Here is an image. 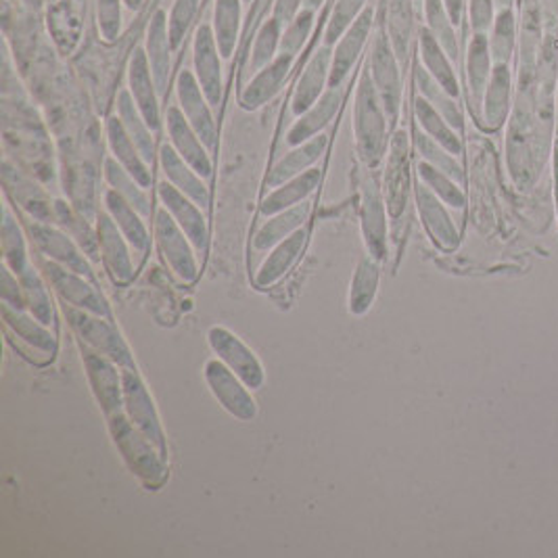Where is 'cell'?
I'll list each match as a JSON object with an SVG mask.
<instances>
[{
	"label": "cell",
	"instance_id": "2e32d148",
	"mask_svg": "<svg viewBox=\"0 0 558 558\" xmlns=\"http://www.w3.org/2000/svg\"><path fill=\"white\" fill-rule=\"evenodd\" d=\"M177 99L184 118L189 119L199 139L211 151L216 147V119L211 116V105L207 101L206 92L199 87L191 69H182L178 74Z\"/></svg>",
	"mask_w": 558,
	"mask_h": 558
},
{
	"label": "cell",
	"instance_id": "1f68e13d",
	"mask_svg": "<svg viewBox=\"0 0 558 558\" xmlns=\"http://www.w3.org/2000/svg\"><path fill=\"white\" fill-rule=\"evenodd\" d=\"M105 207H107V213L118 224L121 235L126 236V241L130 243V247L137 254L145 256L151 247V235H148L147 224H145V216L137 207L130 206L114 189H107V193H105Z\"/></svg>",
	"mask_w": 558,
	"mask_h": 558
},
{
	"label": "cell",
	"instance_id": "7c38bea8",
	"mask_svg": "<svg viewBox=\"0 0 558 558\" xmlns=\"http://www.w3.org/2000/svg\"><path fill=\"white\" fill-rule=\"evenodd\" d=\"M44 276L51 283V287L55 289V294L60 295L61 301L87 310L92 314H99L103 319H112V310L105 301V297L96 291V287L87 281V276L67 270L63 265L55 264V262H44L42 264Z\"/></svg>",
	"mask_w": 558,
	"mask_h": 558
},
{
	"label": "cell",
	"instance_id": "603a6c76",
	"mask_svg": "<svg viewBox=\"0 0 558 558\" xmlns=\"http://www.w3.org/2000/svg\"><path fill=\"white\" fill-rule=\"evenodd\" d=\"M295 57L287 53H278V57L260 69L245 87L241 90V107L247 112H256L270 103L289 78L294 69Z\"/></svg>",
	"mask_w": 558,
	"mask_h": 558
},
{
	"label": "cell",
	"instance_id": "6125c7cd",
	"mask_svg": "<svg viewBox=\"0 0 558 558\" xmlns=\"http://www.w3.org/2000/svg\"><path fill=\"white\" fill-rule=\"evenodd\" d=\"M124 4L130 9V11H141L145 0H124Z\"/></svg>",
	"mask_w": 558,
	"mask_h": 558
},
{
	"label": "cell",
	"instance_id": "3957f363",
	"mask_svg": "<svg viewBox=\"0 0 558 558\" xmlns=\"http://www.w3.org/2000/svg\"><path fill=\"white\" fill-rule=\"evenodd\" d=\"M61 308H63V316L67 319L72 330L78 335V339L87 348L107 355L109 360H114L118 364L119 368H137L134 355L130 352L121 333L112 324V319H103L99 314L74 308L65 301L61 303Z\"/></svg>",
	"mask_w": 558,
	"mask_h": 558
},
{
	"label": "cell",
	"instance_id": "4fadbf2b",
	"mask_svg": "<svg viewBox=\"0 0 558 558\" xmlns=\"http://www.w3.org/2000/svg\"><path fill=\"white\" fill-rule=\"evenodd\" d=\"M222 60L224 57L220 55L211 26L202 24L195 31V40H193V65H195L193 74H195L199 87L206 92L211 107H218L222 103V94H224Z\"/></svg>",
	"mask_w": 558,
	"mask_h": 558
},
{
	"label": "cell",
	"instance_id": "ee69618b",
	"mask_svg": "<svg viewBox=\"0 0 558 558\" xmlns=\"http://www.w3.org/2000/svg\"><path fill=\"white\" fill-rule=\"evenodd\" d=\"M55 222L60 224L67 235L72 236L80 249L89 256L90 260H96L101 249H99V238H96V229H92L89 222L65 202H55Z\"/></svg>",
	"mask_w": 558,
	"mask_h": 558
},
{
	"label": "cell",
	"instance_id": "4dcf8cb0",
	"mask_svg": "<svg viewBox=\"0 0 558 558\" xmlns=\"http://www.w3.org/2000/svg\"><path fill=\"white\" fill-rule=\"evenodd\" d=\"M2 321H4L7 330H11L15 337H20L24 343H28V348L31 350L47 353L51 358L57 353L55 335L49 330L47 324L34 319L28 310H20V308H13L2 301Z\"/></svg>",
	"mask_w": 558,
	"mask_h": 558
},
{
	"label": "cell",
	"instance_id": "e7e4bbea",
	"mask_svg": "<svg viewBox=\"0 0 558 558\" xmlns=\"http://www.w3.org/2000/svg\"><path fill=\"white\" fill-rule=\"evenodd\" d=\"M512 2H515V0H496V4H498L499 9H510Z\"/></svg>",
	"mask_w": 558,
	"mask_h": 558
},
{
	"label": "cell",
	"instance_id": "91938a15",
	"mask_svg": "<svg viewBox=\"0 0 558 558\" xmlns=\"http://www.w3.org/2000/svg\"><path fill=\"white\" fill-rule=\"evenodd\" d=\"M301 9H303V0H274L272 17L285 28L299 15Z\"/></svg>",
	"mask_w": 558,
	"mask_h": 558
},
{
	"label": "cell",
	"instance_id": "f546056e",
	"mask_svg": "<svg viewBox=\"0 0 558 558\" xmlns=\"http://www.w3.org/2000/svg\"><path fill=\"white\" fill-rule=\"evenodd\" d=\"M306 243H308V231L299 229L294 235L287 236L285 241H281L276 247H272L268 258L264 260V264L260 265V270H258V274L254 278L256 287L268 289L274 283H278L294 268L295 262L299 260V256L306 249Z\"/></svg>",
	"mask_w": 558,
	"mask_h": 558
},
{
	"label": "cell",
	"instance_id": "e0dca14e",
	"mask_svg": "<svg viewBox=\"0 0 558 558\" xmlns=\"http://www.w3.org/2000/svg\"><path fill=\"white\" fill-rule=\"evenodd\" d=\"M373 20H375L373 7L364 9V13L353 22L346 34L337 40V44L333 47V65H330L328 89H341V85L350 76L353 65L358 63L366 42H368V36L373 30Z\"/></svg>",
	"mask_w": 558,
	"mask_h": 558
},
{
	"label": "cell",
	"instance_id": "83f0119b",
	"mask_svg": "<svg viewBox=\"0 0 558 558\" xmlns=\"http://www.w3.org/2000/svg\"><path fill=\"white\" fill-rule=\"evenodd\" d=\"M326 147H328V137L319 134V137H314V139H310V141H306V143L291 148L285 157H281L272 166V170L268 172V178H265V186L276 189L283 182H287L291 178L312 170L321 161Z\"/></svg>",
	"mask_w": 558,
	"mask_h": 558
},
{
	"label": "cell",
	"instance_id": "60d3db41",
	"mask_svg": "<svg viewBox=\"0 0 558 558\" xmlns=\"http://www.w3.org/2000/svg\"><path fill=\"white\" fill-rule=\"evenodd\" d=\"M4 184L15 195L17 204L26 207L31 220L55 222V207H51L47 195L36 184H31L28 178L22 177L17 170H13L9 164H4Z\"/></svg>",
	"mask_w": 558,
	"mask_h": 558
},
{
	"label": "cell",
	"instance_id": "d6986e66",
	"mask_svg": "<svg viewBox=\"0 0 558 558\" xmlns=\"http://www.w3.org/2000/svg\"><path fill=\"white\" fill-rule=\"evenodd\" d=\"M157 197L161 206L166 207L178 226L191 238L195 249L199 254H206L209 245V231H207L206 216L202 213V207L197 206L191 197L180 193L172 182H161L157 186Z\"/></svg>",
	"mask_w": 558,
	"mask_h": 558
},
{
	"label": "cell",
	"instance_id": "484cf974",
	"mask_svg": "<svg viewBox=\"0 0 558 558\" xmlns=\"http://www.w3.org/2000/svg\"><path fill=\"white\" fill-rule=\"evenodd\" d=\"M494 57L490 51V36L488 34H472L467 51V82H469L470 112L479 118L483 94L490 85Z\"/></svg>",
	"mask_w": 558,
	"mask_h": 558
},
{
	"label": "cell",
	"instance_id": "be15d7a7",
	"mask_svg": "<svg viewBox=\"0 0 558 558\" xmlns=\"http://www.w3.org/2000/svg\"><path fill=\"white\" fill-rule=\"evenodd\" d=\"M324 0H303V7L306 9H312V11H316V9H321L323 7Z\"/></svg>",
	"mask_w": 558,
	"mask_h": 558
},
{
	"label": "cell",
	"instance_id": "9f6ffc18",
	"mask_svg": "<svg viewBox=\"0 0 558 558\" xmlns=\"http://www.w3.org/2000/svg\"><path fill=\"white\" fill-rule=\"evenodd\" d=\"M124 0H96V24L105 42H116L121 34Z\"/></svg>",
	"mask_w": 558,
	"mask_h": 558
},
{
	"label": "cell",
	"instance_id": "11a10c76",
	"mask_svg": "<svg viewBox=\"0 0 558 558\" xmlns=\"http://www.w3.org/2000/svg\"><path fill=\"white\" fill-rule=\"evenodd\" d=\"M197 2L199 0H174V4H172V11L168 15V30H170V40H172L174 51L182 47L184 36L195 20Z\"/></svg>",
	"mask_w": 558,
	"mask_h": 558
},
{
	"label": "cell",
	"instance_id": "f1b7e54d",
	"mask_svg": "<svg viewBox=\"0 0 558 558\" xmlns=\"http://www.w3.org/2000/svg\"><path fill=\"white\" fill-rule=\"evenodd\" d=\"M105 134H107V145H109L114 159L118 161L119 166H124L132 177L137 178L143 189H148L151 182H153L151 166L143 159L141 151L134 145L130 134L126 132V128H124V124L118 116H112L107 119Z\"/></svg>",
	"mask_w": 558,
	"mask_h": 558
},
{
	"label": "cell",
	"instance_id": "ba28073f",
	"mask_svg": "<svg viewBox=\"0 0 558 558\" xmlns=\"http://www.w3.org/2000/svg\"><path fill=\"white\" fill-rule=\"evenodd\" d=\"M207 343L218 360H222L233 373H236L249 389H262L265 371L256 352L241 341L226 326H211L207 333Z\"/></svg>",
	"mask_w": 558,
	"mask_h": 558
},
{
	"label": "cell",
	"instance_id": "5b68a950",
	"mask_svg": "<svg viewBox=\"0 0 558 558\" xmlns=\"http://www.w3.org/2000/svg\"><path fill=\"white\" fill-rule=\"evenodd\" d=\"M411 137L406 130H395L389 139L387 161L382 174V195L389 218L404 216L411 199Z\"/></svg>",
	"mask_w": 558,
	"mask_h": 558
},
{
	"label": "cell",
	"instance_id": "74e56055",
	"mask_svg": "<svg viewBox=\"0 0 558 558\" xmlns=\"http://www.w3.org/2000/svg\"><path fill=\"white\" fill-rule=\"evenodd\" d=\"M118 118L121 119L126 132L130 134V139L134 141V145L141 151L143 159L148 166L155 164V139H153V130L147 124L145 116L141 114V109L137 107L130 90H119L118 94Z\"/></svg>",
	"mask_w": 558,
	"mask_h": 558
},
{
	"label": "cell",
	"instance_id": "ac0fdd59",
	"mask_svg": "<svg viewBox=\"0 0 558 558\" xmlns=\"http://www.w3.org/2000/svg\"><path fill=\"white\" fill-rule=\"evenodd\" d=\"M96 238H99V249L103 256V262L107 272L112 274L116 285H128L132 283L137 268L130 256V243L126 236L121 235L118 224L107 211H101L96 218Z\"/></svg>",
	"mask_w": 558,
	"mask_h": 558
},
{
	"label": "cell",
	"instance_id": "8fae6325",
	"mask_svg": "<svg viewBox=\"0 0 558 558\" xmlns=\"http://www.w3.org/2000/svg\"><path fill=\"white\" fill-rule=\"evenodd\" d=\"M387 206L382 186L375 174H366L362 180V206H360V224H362V236L364 245L371 258L377 262L385 260L387 256Z\"/></svg>",
	"mask_w": 558,
	"mask_h": 558
},
{
	"label": "cell",
	"instance_id": "7dc6e473",
	"mask_svg": "<svg viewBox=\"0 0 558 558\" xmlns=\"http://www.w3.org/2000/svg\"><path fill=\"white\" fill-rule=\"evenodd\" d=\"M416 172H418V180L425 182L445 206L452 207V209H465V206H467V195L460 189L463 184H458L454 178L443 174L441 170L433 168L427 161H418Z\"/></svg>",
	"mask_w": 558,
	"mask_h": 558
},
{
	"label": "cell",
	"instance_id": "94428289",
	"mask_svg": "<svg viewBox=\"0 0 558 558\" xmlns=\"http://www.w3.org/2000/svg\"><path fill=\"white\" fill-rule=\"evenodd\" d=\"M445 4V11L450 13L454 26L460 24V17H463V9H465V0H443Z\"/></svg>",
	"mask_w": 558,
	"mask_h": 558
},
{
	"label": "cell",
	"instance_id": "bcb514c9",
	"mask_svg": "<svg viewBox=\"0 0 558 558\" xmlns=\"http://www.w3.org/2000/svg\"><path fill=\"white\" fill-rule=\"evenodd\" d=\"M105 180L109 184V189L118 191L119 195L130 204L137 207L145 218L151 216V202H148L147 189H143L139 184V180L132 177L124 166H119L114 157H109L105 161Z\"/></svg>",
	"mask_w": 558,
	"mask_h": 558
},
{
	"label": "cell",
	"instance_id": "d6a6232c",
	"mask_svg": "<svg viewBox=\"0 0 558 558\" xmlns=\"http://www.w3.org/2000/svg\"><path fill=\"white\" fill-rule=\"evenodd\" d=\"M159 166L168 182H172L180 193L191 197L199 207L209 204V191L207 184L180 155L172 145H164L159 148Z\"/></svg>",
	"mask_w": 558,
	"mask_h": 558
},
{
	"label": "cell",
	"instance_id": "277c9868",
	"mask_svg": "<svg viewBox=\"0 0 558 558\" xmlns=\"http://www.w3.org/2000/svg\"><path fill=\"white\" fill-rule=\"evenodd\" d=\"M121 382H124V412L134 423V427L168 460V441L161 427V418L143 377L139 375L137 368H121Z\"/></svg>",
	"mask_w": 558,
	"mask_h": 558
},
{
	"label": "cell",
	"instance_id": "e575fe53",
	"mask_svg": "<svg viewBox=\"0 0 558 558\" xmlns=\"http://www.w3.org/2000/svg\"><path fill=\"white\" fill-rule=\"evenodd\" d=\"M308 216H310V204H306V202L270 216L254 236V247L258 251H268V249L276 247L281 241H285L287 236H291L299 229H303Z\"/></svg>",
	"mask_w": 558,
	"mask_h": 558
},
{
	"label": "cell",
	"instance_id": "6f0895ef",
	"mask_svg": "<svg viewBox=\"0 0 558 558\" xmlns=\"http://www.w3.org/2000/svg\"><path fill=\"white\" fill-rule=\"evenodd\" d=\"M0 297L9 306L26 310V295H24L22 281L7 264L0 268Z\"/></svg>",
	"mask_w": 558,
	"mask_h": 558
},
{
	"label": "cell",
	"instance_id": "9c48e42d",
	"mask_svg": "<svg viewBox=\"0 0 558 558\" xmlns=\"http://www.w3.org/2000/svg\"><path fill=\"white\" fill-rule=\"evenodd\" d=\"M368 72H371L375 89L381 96L389 124L395 126V121L400 118V107H402V76H400L395 51L385 34H379L375 38Z\"/></svg>",
	"mask_w": 558,
	"mask_h": 558
},
{
	"label": "cell",
	"instance_id": "d590c367",
	"mask_svg": "<svg viewBox=\"0 0 558 558\" xmlns=\"http://www.w3.org/2000/svg\"><path fill=\"white\" fill-rule=\"evenodd\" d=\"M418 49H420L423 67H425L454 99H458V96H460V87H458L456 72H454V67H452V60H450V55L445 53V49L438 42V38L429 31V28H423V30H420Z\"/></svg>",
	"mask_w": 558,
	"mask_h": 558
},
{
	"label": "cell",
	"instance_id": "db71d44e",
	"mask_svg": "<svg viewBox=\"0 0 558 558\" xmlns=\"http://www.w3.org/2000/svg\"><path fill=\"white\" fill-rule=\"evenodd\" d=\"M314 13H316V11L303 7L294 22L283 28L281 53H287V55H294V57L299 55V51L303 49V44L308 42L310 34H312V28H314V20H316Z\"/></svg>",
	"mask_w": 558,
	"mask_h": 558
},
{
	"label": "cell",
	"instance_id": "9a60e30c",
	"mask_svg": "<svg viewBox=\"0 0 558 558\" xmlns=\"http://www.w3.org/2000/svg\"><path fill=\"white\" fill-rule=\"evenodd\" d=\"M414 202H416L418 216L423 220V226L431 236V241L440 247L441 251H447V254L454 251L460 245V231L452 220L447 206L420 180L414 186Z\"/></svg>",
	"mask_w": 558,
	"mask_h": 558
},
{
	"label": "cell",
	"instance_id": "03108f58",
	"mask_svg": "<svg viewBox=\"0 0 558 558\" xmlns=\"http://www.w3.org/2000/svg\"><path fill=\"white\" fill-rule=\"evenodd\" d=\"M245 2H249V0H245Z\"/></svg>",
	"mask_w": 558,
	"mask_h": 558
},
{
	"label": "cell",
	"instance_id": "cb8c5ba5",
	"mask_svg": "<svg viewBox=\"0 0 558 558\" xmlns=\"http://www.w3.org/2000/svg\"><path fill=\"white\" fill-rule=\"evenodd\" d=\"M330 65H333V47H326V44L306 63L291 99V112L295 118L306 114L326 92L328 78H330Z\"/></svg>",
	"mask_w": 558,
	"mask_h": 558
},
{
	"label": "cell",
	"instance_id": "4316f807",
	"mask_svg": "<svg viewBox=\"0 0 558 558\" xmlns=\"http://www.w3.org/2000/svg\"><path fill=\"white\" fill-rule=\"evenodd\" d=\"M343 101L341 89H326L323 96L299 118L295 119L294 126L287 132V145L297 147L319 134H323L324 128L335 119Z\"/></svg>",
	"mask_w": 558,
	"mask_h": 558
},
{
	"label": "cell",
	"instance_id": "30bf717a",
	"mask_svg": "<svg viewBox=\"0 0 558 558\" xmlns=\"http://www.w3.org/2000/svg\"><path fill=\"white\" fill-rule=\"evenodd\" d=\"M31 241L36 249L51 262L63 265L67 270H74L87 278H92V265L89 264V256L80 249V245L67 235L63 229H57L49 222L30 220L28 222Z\"/></svg>",
	"mask_w": 558,
	"mask_h": 558
},
{
	"label": "cell",
	"instance_id": "44dd1931",
	"mask_svg": "<svg viewBox=\"0 0 558 558\" xmlns=\"http://www.w3.org/2000/svg\"><path fill=\"white\" fill-rule=\"evenodd\" d=\"M145 53L153 80L159 90V96L168 94V85L172 76V40L168 30V13L164 9H157L148 22L147 38H145Z\"/></svg>",
	"mask_w": 558,
	"mask_h": 558
},
{
	"label": "cell",
	"instance_id": "6da1fadb",
	"mask_svg": "<svg viewBox=\"0 0 558 558\" xmlns=\"http://www.w3.org/2000/svg\"><path fill=\"white\" fill-rule=\"evenodd\" d=\"M389 118L385 114L381 96L373 85L368 65L360 76L355 89V103H353V137H355V151L364 166L375 168L385 157L389 147Z\"/></svg>",
	"mask_w": 558,
	"mask_h": 558
},
{
	"label": "cell",
	"instance_id": "52a82bcc",
	"mask_svg": "<svg viewBox=\"0 0 558 558\" xmlns=\"http://www.w3.org/2000/svg\"><path fill=\"white\" fill-rule=\"evenodd\" d=\"M206 381L211 395L218 404L243 423H249L258 416V402L254 398V389L247 387L236 373H233L222 360H207Z\"/></svg>",
	"mask_w": 558,
	"mask_h": 558
},
{
	"label": "cell",
	"instance_id": "681fc988",
	"mask_svg": "<svg viewBox=\"0 0 558 558\" xmlns=\"http://www.w3.org/2000/svg\"><path fill=\"white\" fill-rule=\"evenodd\" d=\"M20 281H22L24 295H26V310L40 323L51 326L53 319H55L51 295L47 291L40 274L34 270V265L20 276Z\"/></svg>",
	"mask_w": 558,
	"mask_h": 558
},
{
	"label": "cell",
	"instance_id": "ab89813d",
	"mask_svg": "<svg viewBox=\"0 0 558 558\" xmlns=\"http://www.w3.org/2000/svg\"><path fill=\"white\" fill-rule=\"evenodd\" d=\"M414 118H416V124L420 126V130L425 134H429L433 141H438L441 147L447 148L456 157L463 153L460 132H456L447 124V119L443 118L440 112L420 94L414 99Z\"/></svg>",
	"mask_w": 558,
	"mask_h": 558
},
{
	"label": "cell",
	"instance_id": "f35d334b",
	"mask_svg": "<svg viewBox=\"0 0 558 558\" xmlns=\"http://www.w3.org/2000/svg\"><path fill=\"white\" fill-rule=\"evenodd\" d=\"M414 82H416V89L420 92V96H425L440 112L441 116L447 119V124L456 132L465 130V116L458 105V99H454L447 90L443 89L423 65H416V69H414Z\"/></svg>",
	"mask_w": 558,
	"mask_h": 558
},
{
	"label": "cell",
	"instance_id": "7bdbcfd3",
	"mask_svg": "<svg viewBox=\"0 0 558 558\" xmlns=\"http://www.w3.org/2000/svg\"><path fill=\"white\" fill-rule=\"evenodd\" d=\"M0 243H2V256L4 264L9 265L17 276H22L26 270H30V258H28V245L26 236L11 213V207L4 204L2 207V224H0Z\"/></svg>",
	"mask_w": 558,
	"mask_h": 558
},
{
	"label": "cell",
	"instance_id": "8d00e7d4",
	"mask_svg": "<svg viewBox=\"0 0 558 558\" xmlns=\"http://www.w3.org/2000/svg\"><path fill=\"white\" fill-rule=\"evenodd\" d=\"M379 278L381 270L379 262L371 256H364L353 272L352 285H350V297H348V310L353 316H364L379 291Z\"/></svg>",
	"mask_w": 558,
	"mask_h": 558
},
{
	"label": "cell",
	"instance_id": "b9f144b4",
	"mask_svg": "<svg viewBox=\"0 0 558 558\" xmlns=\"http://www.w3.org/2000/svg\"><path fill=\"white\" fill-rule=\"evenodd\" d=\"M241 20H243V0H216L211 30L216 36L220 55L224 60H231L235 53L236 40L241 34Z\"/></svg>",
	"mask_w": 558,
	"mask_h": 558
},
{
	"label": "cell",
	"instance_id": "680465c9",
	"mask_svg": "<svg viewBox=\"0 0 558 558\" xmlns=\"http://www.w3.org/2000/svg\"><path fill=\"white\" fill-rule=\"evenodd\" d=\"M472 34H488L496 22V0H469Z\"/></svg>",
	"mask_w": 558,
	"mask_h": 558
},
{
	"label": "cell",
	"instance_id": "f907efd6",
	"mask_svg": "<svg viewBox=\"0 0 558 558\" xmlns=\"http://www.w3.org/2000/svg\"><path fill=\"white\" fill-rule=\"evenodd\" d=\"M425 17H427V28L438 38L450 60H458V40L454 31V22L450 13L445 11L443 0H425Z\"/></svg>",
	"mask_w": 558,
	"mask_h": 558
},
{
	"label": "cell",
	"instance_id": "816d5d0a",
	"mask_svg": "<svg viewBox=\"0 0 558 558\" xmlns=\"http://www.w3.org/2000/svg\"><path fill=\"white\" fill-rule=\"evenodd\" d=\"M490 34V51L494 63H508L515 51V36H517V24L515 13L510 9H499L496 22Z\"/></svg>",
	"mask_w": 558,
	"mask_h": 558
},
{
	"label": "cell",
	"instance_id": "5bb4252c",
	"mask_svg": "<svg viewBox=\"0 0 558 558\" xmlns=\"http://www.w3.org/2000/svg\"><path fill=\"white\" fill-rule=\"evenodd\" d=\"M82 362L99 408L105 412V416L124 411V382L118 364L90 348L82 350Z\"/></svg>",
	"mask_w": 558,
	"mask_h": 558
},
{
	"label": "cell",
	"instance_id": "836d02e7",
	"mask_svg": "<svg viewBox=\"0 0 558 558\" xmlns=\"http://www.w3.org/2000/svg\"><path fill=\"white\" fill-rule=\"evenodd\" d=\"M321 178H323L321 168H312V170H308V172H303L299 177L283 182L281 186H276V189H272L268 193V197H265L264 202H262V207H260V213L264 218H270V216H274L278 211H285L289 207L303 204L316 191V186L321 184Z\"/></svg>",
	"mask_w": 558,
	"mask_h": 558
},
{
	"label": "cell",
	"instance_id": "d4e9b609",
	"mask_svg": "<svg viewBox=\"0 0 558 558\" xmlns=\"http://www.w3.org/2000/svg\"><path fill=\"white\" fill-rule=\"evenodd\" d=\"M510 96H512V76L508 63H496L492 69V78L483 94L481 112L477 124L485 132H498L510 114Z\"/></svg>",
	"mask_w": 558,
	"mask_h": 558
},
{
	"label": "cell",
	"instance_id": "7402d4cb",
	"mask_svg": "<svg viewBox=\"0 0 558 558\" xmlns=\"http://www.w3.org/2000/svg\"><path fill=\"white\" fill-rule=\"evenodd\" d=\"M128 90H130L137 107L147 119L151 130L157 132L161 128V105H159V90L153 80L145 49H137L130 57Z\"/></svg>",
	"mask_w": 558,
	"mask_h": 558
},
{
	"label": "cell",
	"instance_id": "f6af8a7d",
	"mask_svg": "<svg viewBox=\"0 0 558 558\" xmlns=\"http://www.w3.org/2000/svg\"><path fill=\"white\" fill-rule=\"evenodd\" d=\"M281 38H283V26L274 17L265 20L262 28L256 34L251 57H249L247 67H245V78H254L260 69H264L265 65H270L272 61L278 57Z\"/></svg>",
	"mask_w": 558,
	"mask_h": 558
},
{
	"label": "cell",
	"instance_id": "8992f818",
	"mask_svg": "<svg viewBox=\"0 0 558 558\" xmlns=\"http://www.w3.org/2000/svg\"><path fill=\"white\" fill-rule=\"evenodd\" d=\"M155 241L161 258L178 278L186 285L195 283L199 276V264L193 251L195 245L164 206L155 211Z\"/></svg>",
	"mask_w": 558,
	"mask_h": 558
},
{
	"label": "cell",
	"instance_id": "ffe728a7",
	"mask_svg": "<svg viewBox=\"0 0 558 558\" xmlns=\"http://www.w3.org/2000/svg\"><path fill=\"white\" fill-rule=\"evenodd\" d=\"M166 124H168V137L170 145L177 148L178 155L199 174V177H211V157L206 143L199 139L195 128L184 118L182 109L177 105H170L166 112Z\"/></svg>",
	"mask_w": 558,
	"mask_h": 558
},
{
	"label": "cell",
	"instance_id": "f5cc1de1",
	"mask_svg": "<svg viewBox=\"0 0 558 558\" xmlns=\"http://www.w3.org/2000/svg\"><path fill=\"white\" fill-rule=\"evenodd\" d=\"M364 9H366V0H337L324 30V44L335 47L337 40L364 13Z\"/></svg>",
	"mask_w": 558,
	"mask_h": 558
},
{
	"label": "cell",
	"instance_id": "c3c4849f",
	"mask_svg": "<svg viewBox=\"0 0 558 558\" xmlns=\"http://www.w3.org/2000/svg\"><path fill=\"white\" fill-rule=\"evenodd\" d=\"M414 145H416V151L420 153L423 161L431 164L433 168H438L443 174L454 178L458 184L465 182V172H463V166L456 159V155H452L447 148L441 147L440 143L433 141L429 134H425L423 130H416Z\"/></svg>",
	"mask_w": 558,
	"mask_h": 558
},
{
	"label": "cell",
	"instance_id": "7a4b0ae2",
	"mask_svg": "<svg viewBox=\"0 0 558 558\" xmlns=\"http://www.w3.org/2000/svg\"><path fill=\"white\" fill-rule=\"evenodd\" d=\"M107 423H109V433L128 469L132 470L148 490H159L168 481V460L134 427V423L128 418L126 412H112L107 416Z\"/></svg>",
	"mask_w": 558,
	"mask_h": 558
}]
</instances>
